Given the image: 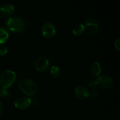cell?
<instances>
[{"mask_svg": "<svg viewBox=\"0 0 120 120\" xmlns=\"http://www.w3.org/2000/svg\"><path fill=\"white\" fill-rule=\"evenodd\" d=\"M6 25L7 28L13 32H22L27 27L25 21L19 16L10 17L6 20Z\"/></svg>", "mask_w": 120, "mask_h": 120, "instance_id": "7a4b0ae2", "label": "cell"}, {"mask_svg": "<svg viewBox=\"0 0 120 120\" xmlns=\"http://www.w3.org/2000/svg\"><path fill=\"white\" fill-rule=\"evenodd\" d=\"M18 86L21 91L28 96H34L38 92V86L32 79H22L18 82Z\"/></svg>", "mask_w": 120, "mask_h": 120, "instance_id": "6da1fadb", "label": "cell"}, {"mask_svg": "<svg viewBox=\"0 0 120 120\" xmlns=\"http://www.w3.org/2000/svg\"><path fill=\"white\" fill-rule=\"evenodd\" d=\"M98 92L96 91H95V90H93L91 92H89V96L91 97V98H95V97L98 96Z\"/></svg>", "mask_w": 120, "mask_h": 120, "instance_id": "d6986e66", "label": "cell"}, {"mask_svg": "<svg viewBox=\"0 0 120 120\" xmlns=\"http://www.w3.org/2000/svg\"><path fill=\"white\" fill-rule=\"evenodd\" d=\"M84 30H85V27H84V24L79 23V24H77L76 25H75L74 27L72 28V33L75 35L79 36L83 34Z\"/></svg>", "mask_w": 120, "mask_h": 120, "instance_id": "4fadbf2b", "label": "cell"}, {"mask_svg": "<svg viewBox=\"0 0 120 120\" xmlns=\"http://www.w3.org/2000/svg\"><path fill=\"white\" fill-rule=\"evenodd\" d=\"M75 96L79 100L84 101L89 97V91L84 86H78L74 90Z\"/></svg>", "mask_w": 120, "mask_h": 120, "instance_id": "ba28073f", "label": "cell"}, {"mask_svg": "<svg viewBox=\"0 0 120 120\" xmlns=\"http://www.w3.org/2000/svg\"><path fill=\"white\" fill-rule=\"evenodd\" d=\"M50 75L53 78H57L60 75V70L56 65H53L50 69Z\"/></svg>", "mask_w": 120, "mask_h": 120, "instance_id": "5bb4252c", "label": "cell"}, {"mask_svg": "<svg viewBox=\"0 0 120 120\" xmlns=\"http://www.w3.org/2000/svg\"><path fill=\"white\" fill-rule=\"evenodd\" d=\"M8 53V48L6 45L0 44V56H5Z\"/></svg>", "mask_w": 120, "mask_h": 120, "instance_id": "2e32d148", "label": "cell"}, {"mask_svg": "<svg viewBox=\"0 0 120 120\" xmlns=\"http://www.w3.org/2000/svg\"><path fill=\"white\" fill-rule=\"evenodd\" d=\"M9 37L8 30L5 27H0V44H4Z\"/></svg>", "mask_w": 120, "mask_h": 120, "instance_id": "7c38bea8", "label": "cell"}, {"mask_svg": "<svg viewBox=\"0 0 120 120\" xmlns=\"http://www.w3.org/2000/svg\"><path fill=\"white\" fill-rule=\"evenodd\" d=\"M84 25L85 27V29H86L89 31V32L93 35H96L98 32L99 25L98 22L94 19L89 18L86 20Z\"/></svg>", "mask_w": 120, "mask_h": 120, "instance_id": "52a82bcc", "label": "cell"}, {"mask_svg": "<svg viewBox=\"0 0 120 120\" xmlns=\"http://www.w3.org/2000/svg\"><path fill=\"white\" fill-rule=\"evenodd\" d=\"M115 47L117 51L120 50V39L117 38L115 41Z\"/></svg>", "mask_w": 120, "mask_h": 120, "instance_id": "ac0fdd59", "label": "cell"}, {"mask_svg": "<svg viewBox=\"0 0 120 120\" xmlns=\"http://www.w3.org/2000/svg\"><path fill=\"white\" fill-rule=\"evenodd\" d=\"M98 86V82L96 79H92L89 82V86L91 89H94Z\"/></svg>", "mask_w": 120, "mask_h": 120, "instance_id": "e0dca14e", "label": "cell"}, {"mask_svg": "<svg viewBox=\"0 0 120 120\" xmlns=\"http://www.w3.org/2000/svg\"><path fill=\"white\" fill-rule=\"evenodd\" d=\"M41 32L44 38L49 39L55 36L56 33V27L51 22H44L41 27Z\"/></svg>", "mask_w": 120, "mask_h": 120, "instance_id": "5b68a950", "label": "cell"}, {"mask_svg": "<svg viewBox=\"0 0 120 120\" xmlns=\"http://www.w3.org/2000/svg\"><path fill=\"white\" fill-rule=\"evenodd\" d=\"M16 79L15 72L11 70H6L0 74V86L8 89L15 82Z\"/></svg>", "mask_w": 120, "mask_h": 120, "instance_id": "3957f363", "label": "cell"}, {"mask_svg": "<svg viewBox=\"0 0 120 120\" xmlns=\"http://www.w3.org/2000/svg\"><path fill=\"white\" fill-rule=\"evenodd\" d=\"M15 8L11 4H4L0 6V16L3 18L10 17L14 12Z\"/></svg>", "mask_w": 120, "mask_h": 120, "instance_id": "30bf717a", "label": "cell"}, {"mask_svg": "<svg viewBox=\"0 0 120 120\" xmlns=\"http://www.w3.org/2000/svg\"><path fill=\"white\" fill-rule=\"evenodd\" d=\"M98 85H100L103 89H109L113 84L112 78L108 75H101L96 78Z\"/></svg>", "mask_w": 120, "mask_h": 120, "instance_id": "9c48e42d", "label": "cell"}, {"mask_svg": "<svg viewBox=\"0 0 120 120\" xmlns=\"http://www.w3.org/2000/svg\"><path fill=\"white\" fill-rule=\"evenodd\" d=\"M34 67L38 72H44L50 67V60L46 56H39L34 60Z\"/></svg>", "mask_w": 120, "mask_h": 120, "instance_id": "277c9868", "label": "cell"}, {"mask_svg": "<svg viewBox=\"0 0 120 120\" xmlns=\"http://www.w3.org/2000/svg\"><path fill=\"white\" fill-rule=\"evenodd\" d=\"M32 103V100L27 96H20L17 98L14 102V105L16 108L24 110L30 107Z\"/></svg>", "mask_w": 120, "mask_h": 120, "instance_id": "8992f818", "label": "cell"}, {"mask_svg": "<svg viewBox=\"0 0 120 120\" xmlns=\"http://www.w3.org/2000/svg\"><path fill=\"white\" fill-rule=\"evenodd\" d=\"M11 96V92L5 88H0V97L2 98H7Z\"/></svg>", "mask_w": 120, "mask_h": 120, "instance_id": "9a60e30c", "label": "cell"}, {"mask_svg": "<svg viewBox=\"0 0 120 120\" xmlns=\"http://www.w3.org/2000/svg\"><path fill=\"white\" fill-rule=\"evenodd\" d=\"M3 109H4V108H3V105H2V103L0 102V115L2 114V112H3Z\"/></svg>", "mask_w": 120, "mask_h": 120, "instance_id": "ffe728a7", "label": "cell"}, {"mask_svg": "<svg viewBox=\"0 0 120 120\" xmlns=\"http://www.w3.org/2000/svg\"><path fill=\"white\" fill-rule=\"evenodd\" d=\"M90 71H91V74L93 76H94V77L99 76L100 74L101 73V71H102L101 64L98 62H94L91 66Z\"/></svg>", "mask_w": 120, "mask_h": 120, "instance_id": "8fae6325", "label": "cell"}]
</instances>
